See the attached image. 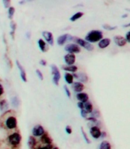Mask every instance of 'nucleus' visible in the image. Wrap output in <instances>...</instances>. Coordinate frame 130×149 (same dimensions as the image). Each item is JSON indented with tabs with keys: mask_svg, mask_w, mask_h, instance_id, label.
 I'll list each match as a JSON object with an SVG mask.
<instances>
[{
	"mask_svg": "<svg viewBox=\"0 0 130 149\" xmlns=\"http://www.w3.org/2000/svg\"><path fill=\"white\" fill-rule=\"evenodd\" d=\"M103 39V33L101 31L99 30H93L87 33L85 36V40L87 42L91 43H96L99 42Z\"/></svg>",
	"mask_w": 130,
	"mask_h": 149,
	"instance_id": "nucleus-1",
	"label": "nucleus"
},
{
	"mask_svg": "<svg viewBox=\"0 0 130 149\" xmlns=\"http://www.w3.org/2000/svg\"><path fill=\"white\" fill-rule=\"evenodd\" d=\"M8 141L9 145L13 148L18 147L22 141V135L19 132H13L8 136Z\"/></svg>",
	"mask_w": 130,
	"mask_h": 149,
	"instance_id": "nucleus-2",
	"label": "nucleus"
},
{
	"mask_svg": "<svg viewBox=\"0 0 130 149\" xmlns=\"http://www.w3.org/2000/svg\"><path fill=\"white\" fill-rule=\"evenodd\" d=\"M72 41H75V44H77V45L80 46V47H83V48H85L88 51H92L93 49H95V47H94V46L91 43H88V42H87L85 40L79 38L77 37H73Z\"/></svg>",
	"mask_w": 130,
	"mask_h": 149,
	"instance_id": "nucleus-3",
	"label": "nucleus"
},
{
	"mask_svg": "<svg viewBox=\"0 0 130 149\" xmlns=\"http://www.w3.org/2000/svg\"><path fill=\"white\" fill-rule=\"evenodd\" d=\"M50 68H51V72L52 75H53V84L56 85V86H58L59 84V81H60V79H61V74H60L59 69L54 64L50 65Z\"/></svg>",
	"mask_w": 130,
	"mask_h": 149,
	"instance_id": "nucleus-4",
	"label": "nucleus"
},
{
	"mask_svg": "<svg viewBox=\"0 0 130 149\" xmlns=\"http://www.w3.org/2000/svg\"><path fill=\"white\" fill-rule=\"evenodd\" d=\"M5 126L8 130H15L17 128L18 126V121L15 116H8L5 120Z\"/></svg>",
	"mask_w": 130,
	"mask_h": 149,
	"instance_id": "nucleus-5",
	"label": "nucleus"
},
{
	"mask_svg": "<svg viewBox=\"0 0 130 149\" xmlns=\"http://www.w3.org/2000/svg\"><path fill=\"white\" fill-rule=\"evenodd\" d=\"M65 50L68 53H71V54L75 55L76 53H79L81 52V48L75 43H69L67 45H65Z\"/></svg>",
	"mask_w": 130,
	"mask_h": 149,
	"instance_id": "nucleus-6",
	"label": "nucleus"
},
{
	"mask_svg": "<svg viewBox=\"0 0 130 149\" xmlns=\"http://www.w3.org/2000/svg\"><path fill=\"white\" fill-rule=\"evenodd\" d=\"M73 37L72 35L69 34V33H65L63 35H60L57 39V43L58 45L63 46L64 45L67 41H72Z\"/></svg>",
	"mask_w": 130,
	"mask_h": 149,
	"instance_id": "nucleus-7",
	"label": "nucleus"
},
{
	"mask_svg": "<svg viewBox=\"0 0 130 149\" xmlns=\"http://www.w3.org/2000/svg\"><path fill=\"white\" fill-rule=\"evenodd\" d=\"M32 136L34 137H41L46 132L41 125H36L32 129Z\"/></svg>",
	"mask_w": 130,
	"mask_h": 149,
	"instance_id": "nucleus-8",
	"label": "nucleus"
},
{
	"mask_svg": "<svg viewBox=\"0 0 130 149\" xmlns=\"http://www.w3.org/2000/svg\"><path fill=\"white\" fill-rule=\"evenodd\" d=\"M90 134L95 139H98L101 138V131L98 126H93L90 128Z\"/></svg>",
	"mask_w": 130,
	"mask_h": 149,
	"instance_id": "nucleus-9",
	"label": "nucleus"
},
{
	"mask_svg": "<svg viewBox=\"0 0 130 149\" xmlns=\"http://www.w3.org/2000/svg\"><path fill=\"white\" fill-rule=\"evenodd\" d=\"M113 41L119 47H124V46H126L127 44V42H126L125 37L120 35L114 36V37H113Z\"/></svg>",
	"mask_w": 130,
	"mask_h": 149,
	"instance_id": "nucleus-10",
	"label": "nucleus"
},
{
	"mask_svg": "<svg viewBox=\"0 0 130 149\" xmlns=\"http://www.w3.org/2000/svg\"><path fill=\"white\" fill-rule=\"evenodd\" d=\"M73 77L75 78L76 79L79 81V82L81 83H86L88 82V77L85 73L84 72H79V73H75L74 74H72Z\"/></svg>",
	"mask_w": 130,
	"mask_h": 149,
	"instance_id": "nucleus-11",
	"label": "nucleus"
},
{
	"mask_svg": "<svg viewBox=\"0 0 130 149\" xmlns=\"http://www.w3.org/2000/svg\"><path fill=\"white\" fill-rule=\"evenodd\" d=\"M42 35L44 37L45 40L48 43V44L53 46L54 44V39H53V35L51 32L49 31H43Z\"/></svg>",
	"mask_w": 130,
	"mask_h": 149,
	"instance_id": "nucleus-12",
	"label": "nucleus"
},
{
	"mask_svg": "<svg viewBox=\"0 0 130 149\" xmlns=\"http://www.w3.org/2000/svg\"><path fill=\"white\" fill-rule=\"evenodd\" d=\"M75 55L74 54H71V53H67L66 55L64 56V60L65 63H66L67 65H73L74 63H75Z\"/></svg>",
	"mask_w": 130,
	"mask_h": 149,
	"instance_id": "nucleus-13",
	"label": "nucleus"
},
{
	"mask_svg": "<svg viewBox=\"0 0 130 149\" xmlns=\"http://www.w3.org/2000/svg\"><path fill=\"white\" fill-rule=\"evenodd\" d=\"M72 89L75 93L79 94V93L82 92L83 91H84L85 85L82 83L79 82V81H75V82H73L72 84Z\"/></svg>",
	"mask_w": 130,
	"mask_h": 149,
	"instance_id": "nucleus-14",
	"label": "nucleus"
},
{
	"mask_svg": "<svg viewBox=\"0 0 130 149\" xmlns=\"http://www.w3.org/2000/svg\"><path fill=\"white\" fill-rule=\"evenodd\" d=\"M16 65L18 66V69L20 71V76H21V79H22V81H24V82H27V74H26V72L24 70V69L23 68L22 65H21V63L18 62V60L16 61Z\"/></svg>",
	"mask_w": 130,
	"mask_h": 149,
	"instance_id": "nucleus-15",
	"label": "nucleus"
},
{
	"mask_svg": "<svg viewBox=\"0 0 130 149\" xmlns=\"http://www.w3.org/2000/svg\"><path fill=\"white\" fill-rule=\"evenodd\" d=\"M40 141H41V143L43 144V145H52V139L49 136L47 132L43 134L42 135L41 137H40Z\"/></svg>",
	"mask_w": 130,
	"mask_h": 149,
	"instance_id": "nucleus-16",
	"label": "nucleus"
},
{
	"mask_svg": "<svg viewBox=\"0 0 130 149\" xmlns=\"http://www.w3.org/2000/svg\"><path fill=\"white\" fill-rule=\"evenodd\" d=\"M76 98H77V100H79V102H81L85 104L87 101H88L89 96L87 93L81 92L76 94Z\"/></svg>",
	"mask_w": 130,
	"mask_h": 149,
	"instance_id": "nucleus-17",
	"label": "nucleus"
},
{
	"mask_svg": "<svg viewBox=\"0 0 130 149\" xmlns=\"http://www.w3.org/2000/svg\"><path fill=\"white\" fill-rule=\"evenodd\" d=\"M111 39L109 38H104L98 42V47L101 49H104L111 44Z\"/></svg>",
	"mask_w": 130,
	"mask_h": 149,
	"instance_id": "nucleus-18",
	"label": "nucleus"
},
{
	"mask_svg": "<svg viewBox=\"0 0 130 149\" xmlns=\"http://www.w3.org/2000/svg\"><path fill=\"white\" fill-rule=\"evenodd\" d=\"M62 69L64 71H66L68 72L75 73L78 71V67L76 65H63L62 66Z\"/></svg>",
	"mask_w": 130,
	"mask_h": 149,
	"instance_id": "nucleus-19",
	"label": "nucleus"
},
{
	"mask_svg": "<svg viewBox=\"0 0 130 149\" xmlns=\"http://www.w3.org/2000/svg\"><path fill=\"white\" fill-rule=\"evenodd\" d=\"M28 147L30 148L31 149H34L36 147V145H37V140H36L35 137L34 136H29L28 138Z\"/></svg>",
	"mask_w": 130,
	"mask_h": 149,
	"instance_id": "nucleus-20",
	"label": "nucleus"
},
{
	"mask_svg": "<svg viewBox=\"0 0 130 149\" xmlns=\"http://www.w3.org/2000/svg\"><path fill=\"white\" fill-rule=\"evenodd\" d=\"M38 46H39V48L40 49L42 52H46L47 50V43H45V41L42 39L38 40Z\"/></svg>",
	"mask_w": 130,
	"mask_h": 149,
	"instance_id": "nucleus-21",
	"label": "nucleus"
},
{
	"mask_svg": "<svg viewBox=\"0 0 130 149\" xmlns=\"http://www.w3.org/2000/svg\"><path fill=\"white\" fill-rule=\"evenodd\" d=\"M84 109H85V111H86L88 113H91V112H92V110H94L91 102H90L88 100V101H87L86 103H85V104H84Z\"/></svg>",
	"mask_w": 130,
	"mask_h": 149,
	"instance_id": "nucleus-22",
	"label": "nucleus"
},
{
	"mask_svg": "<svg viewBox=\"0 0 130 149\" xmlns=\"http://www.w3.org/2000/svg\"><path fill=\"white\" fill-rule=\"evenodd\" d=\"M65 80L66 83L69 84H72L74 82V77L72 74L67 72L65 74Z\"/></svg>",
	"mask_w": 130,
	"mask_h": 149,
	"instance_id": "nucleus-23",
	"label": "nucleus"
},
{
	"mask_svg": "<svg viewBox=\"0 0 130 149\" xmlns=\"http://www.w3.org/2000/svg\"><path fill=\"white\" fill-rule=\"evenodd\" d=\"M99 149H112L111 143L107 141H102L100 144Z\"/></svg>",
	"mask_w": 130,
	"mask_h": 149,
	"instance_id": "nucleus-24",
	"label": "nucleus"
},
{
	"mask_svg": "<svg viewBox=\"0 0 130 149\" xmlns=\"http://www.w3.org/2000/svg\"><path fill=\"white\" fill-rule=\"evenodd\" d=\"M8 103L6 100H2L0 101V110L1 111H6L8 110Z\"/></svg>",
	"mask_w": 130,
	"mask_h": 149,
	"instance_id": "nucleus-25",
	"label": "nucleus"
},
{
	"mask_svg": "<svg viewBox=\"0 0 130 149\" xmlns=\"http://www.w3.org/2000/svg\"><path fill=\"white\" fill-rule=\"evenodd\" d=\"M83 15H84V13H83V12H76L75 14L73 15L71 18H70V21H71V22H75V21H77V20L79 19L80 18H81Z\"/></svg>",
	"mask_w": 130,
	"mask_h": 149,
	"instance_id": "nucleus-26",
	"label": "nucleus"
},
{
	"mask_svg": "<svg viewBox=\"0 0 130 149\" xmlns=\"http://www.w3.org/2000/svg\"><path fill=\"white\" fill-rule=\"evenodd\" d=\"M90 115H91V117L95 118V119H97H97L101 116V113H100L99 110H93L92 112L90 113Z\"/></svg>",
	"mask_w": 130,
	"mask_h": 149,
	"instance_id": "nucleus-27",
	"label": "nucleus"
},
{
	"mask_svg": "<svg viewBox=\"0 0 130 149\" xmlns=\"http://www.w3.org/2000/svg\"><path fill=\"white\" fill-rule=\"evenodd\" d=\"M15 9L14 7H9L8 10V15L9 19H13V16L15 15Z\"/></svg>",
	"mask_w": 130,
	"mask_h": 149,
	"instance_id": "nucleus-28",
	"label": "nucleus"
},
{
	"mask_svg": "<svg viewBox=\"0 0 130 149\" xmlns=\"http://www.w3.org/2000/svg\"><path fill=\"white\" fill-rule=\"evenodd\" d=\"M81 134H82V135H83V137H84V139H85V141H86V143L91 144V141L89 139V138L88 137V135H87L86 132H85V130H84L83 127H81Z\"/></svg>",
	"mask_w": 130,
	"mask_h": 149,
	"instance_id": "nucleus-29",
	"label": "nucleus"
},
{
	"mask_svg": "<svg viewBox=\"0 0 130 149\" xmlns=\"http://www.w3.org/2000/svg\"><path fill=\"white\" fill-rule=\"evenodd\" d=\"M12 104L15 107H18L20 104V100L17 97H14L12 98Z\"/></svg>",
	"mask_w": 130,
	"mask_h": 149,
	"instance_id": "nucleus-30",
	"label": "nucleus"
},
{
	"mask_svg": "<svg viewBox=\"0 0 130 149\" xmlns=\"http://www.w3.org/2000/svg\"><path fill=\"white\" fill-rule=\"evenodd\" d=\"M10 24H11V25H10V27H11V28H12V32H11V34H12V37H14V33H15V30H16V23L15 22H13V21H12Z\"/></svg>",
	"mask_w": 130,
	"mask_h": 149,
	"instance_id": "nucleus-31",
	"label": "nucleus"
},
{
	"mask_svg": "<svg viewBox=\"0 0 130 149\" xmlns=\"http://www.w3.org/2000/svg\"><path fill=\"white\" fill-rule=\"evenodd\" d=\"M103 28L105 30H107V31H112V30L116 29V27H113V26L108 25V24H104L103 25Z\"/></svg>",
	"mask_w": 130,
	"mask_h": 149,
	"instance_id": "nucleus-32",
	"label": "nucleus"
},
{
	"mask_svg": "<svg viewBox=\"0 0 130 149\" xmlns=\"http://www.w3.org/2000/svg\"><path fill=\"white\" fill-rule=\"evenodd\" d=\"M36 74H37V75H38V77L39 78L40 80V81L43 80V74H42L41 71L39 70V69H37V70H36Z\"/></svg>",
	"mask_w": 130,
	"mask_h": 149,
	"instance_id": "nucleus-33",
	"label": "nucleus"
},
{
	"mask_svg": "<svg viewBox=\"0 0 130 149\" xmlns=\"http://www.w3.org/2000/svg\"><path fill=\"white\" fill-rule=\"evenodd\" d=\"M53 145H42V146H39L36 149H52L53 148Z\"/></svg>",
	"mask_w": 130,
	"mask_h": 149,
	"instance_id": "nucleus-34",
	"label": "nucleus"
},
{
	"mask_svg": "<svg viewBox=\"0 0 130 149\" xmlns=\"http://www.w3.org/2000/svg\"><path fill=\"white\" fill-rule=\"evenodd\" d=\"M87 120H88V121H91V123L96 124V126H97V124L99 123L98 120H97V119H95V118L91 117V116H90V117H88V118H87Z\"/></svg>",
	"mask_w": 130,
	"mask_h": 149,
	"instance_id": "nucleus-35",
	"label": "nucleus"
},
{
	"mask_svg": "<svg viewBox=\"0 0 130 149\" xmlns=\"http://www.w3.org/2000/svg\"><path fill=\"white\" fill-rule=\"evenodd\" d=\"M64 89H65V94H66L68 97L69 98L71 97V92H70V91H69V89L68 88V87L66 86V85H64Z\"/></svg>",
	"mask_w": 130,
	"mask_h": 149,
	"instance_id": "nucleus-36",
	"label": "nucleus"
},
{
	"mask_svg": "<svg viewBox=\"0 0 130 149\" xmlns=\"http://www.w3.org/2000/svg\"><path fill=\"white\" fill-rule=\"evenodd\" d=\"M65 132H66V133L69 134V135L72 134V130L71 126H66V127H65Z\"/></svg>",
	"mask_w": 130,
	"mask_h": 149,
	"instance_id": "nucleus-37",
	"label": "nucleus"
},
{
	"mask_svg": "<svg viewBox=\"0 0 130 149\" xmlns=\"http://www.w3.org/2000/svg\"><path fill=\"white\" fill-rule=\"evenodd\" d=\"M2 3L4 5L5 8H8V7H10L11 2L10 1H7V0H5V1H2Z\"/></svg>",
	"mask_w": 130,
	"mask_h": 149,
	"instance_id": "nucleus-38",
	"label": "nucleus"
},
{
	"mask_svg": "<svg viewBox=\"0 0 130 149\" xmlns=\"http://www.w3.org/2000/svg\"><path fill=\"white\" fill-rule=\"evenodd\" d=\"M81 116H82L83 118H86L87 116H88V113L85 111V109H82V110H81Z\"/></svg>",
	"mask_w": 130,
	"mask_h": 149,
	"instance_id": "nucleus-39",
	"label": "nucleus"
},
{
	"mask_svg": "<svg viewBox=\"0 0 130 149\" xmlns=\"http://www.w3.org/2000/svg\"><path fill=\"white\" fill-rule=\"evenodd\" d=\"M129 35H130V31H128V32H127V33H126V37H125V39H126V42H127V43H130Z\"/></svg>",
	"mask_w": 130,
	"mask_h": 149,
	"instance_id": "nucleus-40",
	"label": "nucleus"
},
{
	"mask_svg": "<svg viewBox=\"0 0 130 149\" xmlns=\"http://www.w3.org/2000/svg\"><path fill=\"white\" fill-rule=\"evenodd\" d=\"M40 64L41 65H43V66H46L47 64V61H46L45 59H41V60L40 61Z\"/></svg>",
	"mask_w": 130,
	"mask_h": 149,
	"instance_id": "nucleus-41",
	"label": "nucleus"
},
{
	"mask_svg": "<svg viewBox=\"0 0 130 149\" xmlns=\"http://www.w3.org/2000/svg\"><path fill=\"white\" fill-rule=\"evenodd\" d=\"M78 107H79L80 110L84 109V103H81V102L78 103Z\"/></svg>",
	"mask_w": 130,
	"mask_h": 149,
	"instance_id": "nucleus-42",
	"label": "nucleus"
},
{
	"mask_svg": "<svg viewBox=\"0 0 130 149\" xmlns=\"http://www.w3.org/2000/svg\"><path fill=\"white\" fill-rule=\"evenodd\" d=\"M4 93V88H3V86H2V84H0V97L2 96V94Z\"/></svg>",
	"mask_w": 130,
	"mask_h": 149,
	"instance_id": "nucleus-43",
	"label": "nucleus"
},
{
	"mask_svg": "<svg viewBox=\"0 0 130 149\" xmlns=\"http://www.w3.org/2000/svg\"><path fill=\"white\" fill-rule=\"evenodd\" d=\"M105 137H106V133L105 132H101V139H104Z\"/></svg>",
	"mask_w": 130,
	"mask_h": 149,
	"instance_id": "nucleus-44",
	"label": "nucleus"
},
{
	"mask_svg": "<svg viewBox=\"0 0 130 149\" xmlns=\"http://www.w3.org/2000/svg\"><path fill=\"white\" fill-rule=\"evenodd\" d=\"M26 36H27V37H28V39H30V38H31V32H27Z\"/></svg>",
	"mask_w": 130,
	"mask_h": 149,
	"instance_id": "nucleus-45",
	"label": "nucleus"
},
{
	"mask_svg": "<svg viewBox=\"0 0 130 149\" xmlns=\"http://www.w3.org/2000/svg\"><path fill=\"white\" fill-rule=\"evenodd\" d=\"M129 25H130V24L129 23V24H124V25H123V27H124V28H128V27H129Z\"/></svg>",
	"mask_w": 130,
	"mask_h": 149,
	"instance_id": "nucleus-46",
	"label": "nucleus"
},
{
	"mask_svg": "<svg viewBox=\"0 0 130 149\" xmlns=\"http://www.w3.org/2000/svg\"><path fill=\"white\" fill-rule=\"evenodd\" d=\"M128 16V15L126 14V15H122V18H126Z\"/></svg>",
	"mask_w": 130,
	"mask_h": 149,
	"instance_id": "nucleus-47",
	"label": "nucleus"
},
{
	"mask_svg": "<svg viewBox=\"0 0 130 149\" xmlns=\"http://www.w3.org/2000/svg\"><path fill=\"white\" fill-rule=\"evenodd\" d=\"M52 149H59V148L58 147H56V146H55V147H53V148H52Z\"/></svg>",
	"mask_w": 130,
	"mask_h": 149,
	"instance_id": "nucleus-48",
	"label": "nucleus"
}]
</instances>
